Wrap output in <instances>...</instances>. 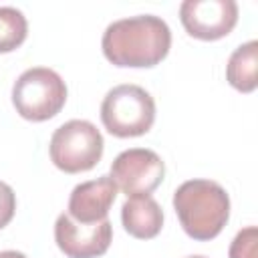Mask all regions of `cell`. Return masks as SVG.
<instances>
[{
	"mask_svg": "<svg viewBox=\"0 0 258 258\" xmlns=\"http://www.w3.org/2000/svg\"><path fill=\"white\" fill-rule=\"evenodd\" d=\"M171 46L167 22L153 14H139L111 22L101 40L103 54L115 67H155Z\"/></svg>",
	"mask_w": 258,
	"mask_h": 258,
	"instance_id": "obj_1",
	"label": "cell"
},
{
	"mask_svg": "<svg viewBox=\"0 0 258 258\" xmlns=\"http://www.w3.org/2000/svg\"><path fill=\"white\" fill-rule=\"evenodd\" d=\"M173 210L185 234L204 242L216 238L224 230L230 218V198L216 181L189 179L175 189Z\"/></svg>",
	"mask_w": 258,
	"mask_h": 258,
	"instance_id": "obj_2",
	"label": "cell"
},
{
	"mask_svg": "<svg viewBox=\"0 0 258 258\" xmlns=\"http://www.w3.org/2000/svg\"><path fill=\"white\" fill-rule=\"evenodd\" d=\"M101 121L115 137L143 135L155 121V101L143 87L117 85L101 103Z\"/></svg>",
	"mask_w": 258,
	"mask_h": 258,
	"instance_id": "obj_3",
	"label": "cell"
},
{
	"mask_svg": "<svg viewBox=\"0 0 258 258\" xmlns=\"http://www.w3.org/2000/svg\"><path fill=\"white\" fill-rule=\"evenodd\" d=\"M67 101V85L58 73L46 67L24 71L12 87L16 113L28 121H46L54 117Z\"/></svg>",
	"mask_w": 258,
	"mask_h": 258,
	"instance_id": "obj_4",
	"label": "cell"
},
{
	"mask_svg": "<svg viewBox=\"0 0 258 258\" xmlns=\"http://www.w3.org/2000/svg\"><path fill=\"white\" fill-rule=\"evenodd\" d=\"M48 151L52 163L64 173L89 171L103 155V135L91 121L71 119L52 133Z\"/></svg>",
	"mask_w": 258,
	"mask_h": 258,
	"instance_id": "obj_5",
	"label": "cell"
},
{
	"mask_svg": "<svg viewBox=\"0 0 258 258\" xmlns=\"http://www.w3.org/2000/svg\"><path fill=\"white\" fill-rule=\"evenodd\" d=\"M163 175H165V165L161 157L155 151L143 147L121 151L113 159L109 173V177L123 194H127V198L149 196L161 183Z\"/></svg>",
	"mask_w": 258,
	"mask_h": 258,
	"instance_id": "obj_6",
	"label": "cell"
},
{
	"mask_svg": "<svg viewBox=\"0 0 258 258\" xmlns=\"http://www.w3.org/2000/svg\"><path fill=\"white\" fill-rule=\"evenodd\" d=\"M179 18L189 36L200 40H218L232 32L238 22V4L234 0H183Z\"/></svg>",
	"mask_w": 258,
	"mask_h": 258,
	"instance_id": "obj_7",
	"label": "cell"
},
{
	"mask_svg": "<svg viewBox=\"0 0 258 258\" xmlns=\"http://www.w3.org/2000/svg\"><path fill=\"white\" fill-rule=\"evenodd\" d=\"M113 226L105 218L93 224H81L69 214H60L54 224V240L69 258H97L109 250Z\"/></svg>",
	"mask_w": 258,
	"mask_h": 258,
	"instance_id": "obj_8",
	"label": "cell"
},
{
	"mask_svg": "<svg viewBox=\"0 0 258 258\" xmlns=\"http://www.w3.org/2000/svg\"><path fill=\"white\" fill-rule=\"evenodd\" d=\"M117 198V185L109 175L75 185L69 198V216L81 224H93L107 218Z\"/></svg>",
	"mask_w": 258,
	"mask_h": 258,
	"instance_id": "obj_9",
	"label": "cell"
},
{
	"mask_svg": "<svg viewBox=\"0 0 258 258\" xmlns=\"http://www.w3.org/2000/svg\"><path fill=\"white\" fill-rule=\"evenodd\" d=\"M121 222L133 238L149 240L161 232L163 212L151 196H131L121 208Z\"/></svg>",
	"mask_w": 258,
	"mask_h": 258,
	"instance_id": "obj_10",
	"label": "cell"
},
{
	"mask_svg": "<svg viewBox=\"0 0 258 258\" xmlns=\"http://www.w3.org/2000/svg\"><path fill=\"white\" fill-rule=\"evenodd\" d=\"M256 67H258V42L250 40L240 44L230 54V60L226 67L228 83L242 93H252L258 85Z\"/></svg>",
	"mask_w": 258,
	"mask_h": 258,
	"instance_id": "obj_11",
	"label": "cell"
},
{
	"mask_svg": "<svg viewBox=\"0 0 258 258\" xmlns=\"http://www.w3.org/2000/svg\"><path fill=\"white\" fill-rule=\"evenodd\" d=\"M28 32L24 14L12 6H0V52L18 48Z\"/></svg>",
	"mask_w": 258,
	"mask_h": 258,
	"instance_id": "obj_12",
	"label": "cell"
},
{
	"mask_svg": "<svg viewBox=\"0 0 258 258\" xmlns=\"http://www.w3.org/2000/svg\"><path fill=\"white\" fill-rule=\"evenodd\" d=\"M258 252V228L248 226L236 234L230 244V258H256Z\"/></svg>",
	"mask_w": 258,
	"mask_h": 258,
	"instance_id": "obj_13",
	"label": "cell"
},
{
	"mask_svg": "<svg viewBox=\"0 0 258 258\" xmlns=\"http://www.w3.org/2000/svg\"><path fill=\"white\" fill-rule=\"evenodd\" d=\"M14 212H16V196L8 183L0 181V230L10 224Z\"/></svg>",
	"mask_w": 258,
	"mask_h": 258,
	"instance_id": "obj_14",
	"label": "cell"
},
{
	"mask_svg": "<svg viewBox=\"0 0 258 258\" xmlns=\"http://www.w3.org/2000/svg\"><path fill=\"white\" fill-rule=\"evenodd\" d=\"M0 258H26V256L16 250H4V252H0Z\"/></svg>",
	"mask_w": 258,
	"mask_h": 258,
	"instance_id": "obj_15",
	"label": "cell"
},
{
	"mask_svg": "<svg viewBox=\"0 0 258 258\" xmlns=\"http://www.w3.org/2000/svg\"><path fill=\"white\" fill-rule=\"evenodd\" d=\"M187 258H206V256H200V254H196V256H187Z\"/></svg>",
	"mask_w": 258,
	"mask_h": 258,
	"instance_id": "obj_16",
	"label": "cell"
}]
</instances>
